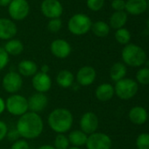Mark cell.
<instances>
[{
	"instance_id": "obj_1",
	"label": "cell",
	"mask_w": 149,
	"mask_h": 149,
	"mask_svg": "<svg viewBox=\"0 0 149 149\" xmlns=\"http://www.w3.org/2000/svg\"><path fill=\"white\" fill-rule=\"evenodd\" d=\"M44 123L41 117L33 112H27L19 116L16 125V130L19 136L25 140H33L41 135Z\"/></svg>"
},
{
	"instance_id": "obj_2",
	"label": "cell",
	"mask_w": 149,
	"mask_h": 149,
	"mask_svg": "<svg viewBox=\"0 0 149 149\" xmlns=\"http://www.w3.org/2000/svg\"><path fill=\"white\" fill-rule=\"evenodd\" d=\"M47 123L50 128L56 134H65L71 129L74 117L68 109L59 107L50 113L47 117Z\"/></svg>"
},
{
	"instance_id": "obj_3",
	"label": "cell",
	"mask_w": 149,
	"mask_h": 149,
	"mask_svg": "<svg viewBox=\"0 0 149 149\" xmlns=\"http://www.w3.org/2000/svg\"><path fill=\"white\" fill-rule=\"evenodd\" d=\"M121 57L124 64L132 67H140L147 61L145 50L141 46L132 43L125 45L121 52Z\"/></svg>"
},
{
	"instance_id": "obj_4",
	"label": "cell",
	"mask_w": 149,
	"mask_h": 149,
	"mask_svg": "<svg viewBox=\"0 0 149 149\" xmlns=\"http://www.w3.org/2000/svg\"><path fill=\"white\" fill-rule=\"evenodd\" d=\"M92 24V20L88 15L76 13L68 19V30L75 36H83L91 30Z\"/></svg>"
},
{
	"instance_id": "obj_5",
	"label": "cell",
	"mask_w": 149,
	"mask_h": 149,
	"mask_svg": "<svg viewBox=\"0 0 149 149\" xmlns=\"http://www.w3.org/2000/svg\"><path fill=\"white\" fill-rule=\"evenodd\" d=\"M139 86L137 81L124 78L116 82L114 86L115 94L123 100H127L133 98L138 93Z\"/></svg>"
},
{
	"instance_id": "obj_6",
	"label": "cell",
	"mask_w": 149,
	"mask_h": 149,
	"mask_svg": "<svg viewBox=\"0 0 149 149\" xmlns=\"http://www.w3.org/2000/svg\"><path fill=\"white\" fill-rule=\"evenodd\" d=\"M5 109L13 116H21L28 112L27 99L20 94H11L5 100Z\"/></svg>"
},
{
	"instance_id": "obj_7",
	"label": "cell",
	"mask_w": 149,
	"mask_h": 149,
	"mask_svg": "<svg viewBox=\"0 0 149 149\" xmlns=\"http://www.w3.org/2000/svg\"><path fill=\"white\" fill-rule=\"evenodd\" d=\"M30 12V4L27 0H11L8 5V13L11 20L22 21Z\"/></svg>"
},
{
	"instance_id": "obj_8",
	"label": "cell",
	"mask_w": 149,
	"mask_h": 149,
	"mask_svg": "<svg viewBox=\"0 0 149 149\" xmlns=\"http://www.w3.org/2000/svg\"><path fill=\"white\" fill-rule=\"evenodd\" d=\"M87 149H111L112 146V139L104 133H93L88 135L85 144Z\"/></svg>"
},
{
	"instance_id": "obj_9",
	"label": "cell",
	"mask_w": 149,
	"mask_h": 149,
	"mask_svg": "<svg viewBox=\"0 0 149 149\" xmlns=\"http://www.w3.org/2000/svg\"><path fill=\"white\" fill-rule=\"evenodd\" d=\"M2 86L5 92L14 94L22 88V77L18 72H9L4 76L2 79Z\"/></svg>"
},
{
	"instance_id": "obj_10",
	"label": "cell",
	"mask_w": 149,
	"mask_h": 149,
	"mask_svg": "<svg viewBox=\"0 0 149 149\" xmlns=\"http://www.w3.org/2000/svg\"><path fill=\"white\" fill-rule=\"evenodd\" d=\"M40 11L49 19L58 18L63 13V6L59 0H43L40 3Z\"/></svg>"
},
{
	"instance_id": "obj_11",
	"label": "cell",
	"mask_w": 149,
	"mask_h": 149,
	"mask_svg": "<svg viewBox=\"0 0 149 149\" xmlns=\"http://www.w3.org/2000/svg\"><path fill=\"white\" fill-rule=\"evenodd\" d=\"M79 124L81 130L87 135H90L95 133L98 128V117L93 112H86L82 115Z\"/></svg>"
},
{
	"instance_id": "obj_12",
	"label": "cell",
	"mask_w": 149,
	"mask_h": 149,
	"mask_svg": "<svg viewBox=\"0 0 149 149\" xmlns=\"http://www.w3.org/2000/svg\"><path fill=\"white\" fill-rule=\"evenodd\" d=\"M50 51L52 54L57 58L63 59L70 55L72 52V47L67 40L62 38H57L51 43Z\"/></svg>"
},
{
	"instance_id": "obj_13",
	"label": "cell",
	"mask_w": 149,
	"mask_h": 149,
	"mask_svg": "<svg viewBox=\"0 0 149 149\" xmlns=\"http://www.w3.org/2000/svg\"><path fill=\"white\" fill-rule=\"evenodd\" d=\"M97 78V72L94 67L90 65H84L81 67L76 75V80L82 86H89L92 85Z\"/></svg>"
},
{
	"instance_id": "obj_14",
	"label": "cell",
	"mask_w": 149,
	"mask_h": 149,
	"mask_svg": "<svg viewBox=\"0 0 149 149\" xmlns=\"http://www.w3.org/2000/svg\"><path fill=\"white\" fill-rule=\"evenodd\" d=\"M32 86L37 93H45L51 89L52 79L48 73L38 72L36 74L32 76Z\"/></svg>"
},
{
	"instance_id": "obj_15",
	"label": "cell",
	"mask_w": 149,
	"mask_h": 149,
	"mask_svg": "<svg viewBox=\"0 0 149 149\" xmlns=\"http://www.w3.org/2000/svg\"><path fill=\"white\" fill-rule=\"evenodd\" d=\"M28 101V110L39 113L46 109L48 104V98L45 93H35L29 97Z\"/></svg>"
},
{
	"instance_id": "obj_16",
	"label": "cell",
	"mask_w": 149,
	"mask_h": 149,
	"mask_svg": "<svg viewBox=\"0 0 149 149\" xmlns=\"http://www.w3.org/2000/svg\"><path fill=\"white\" fill-rule=\"evenodd\" d=\"M18 28L15 22L10 18L0 17V39L10 40L17 35Z\"/></svg>"
},
{
	"instance_id": "obj_17",
	"label": "cell",
	"mask_w": 149,
	"mask_h": 149,
	"mask_svg": "<svg viewBox=\"0 0 149 149\" xmlns=\"http://www.w3.org/2000/svg\"><path fill=\"white\" fill-rule=\"evenodd\" d=\"M148 10L147 0H127L126 1L125 11L132 16H139Z\"/></svg>"
},
{
	"instance_id": "obj_18",
	"label": "cell",
	"mask_w": 149,
	"mask_h": 149,
	"mask_svg": "<svg viewBox=\"0 0 149 149\" xmlns=\"http://www.w3.org/2000/svg\"><path fill=\"white\" fill-rule=\"evenodd\" d=\"M114 94H115L114 86L109 83H103L99 85L95 91L96 98L101 102L109 101L110 100L112 99Z\"/></svg>"
},
{
	"instance_id": "obj_19",
	"label": "cell",
	"mask_w": 149,
	"mask_h": 149,
	"mask_svg": "<svg viewBox=\"0 0 149 149\" xmlns=\"http://www.w3.org/2000/svg\"><path fill=\"white\" fill-rule=\"evenodd\" d=\"M18 71L21 76L24 77H32L38 72L37 64L30 59L21 60L18 65Z\"/></svg>"
},
{
	"instance_id": "obj_20",
	"label": "cell",
	"mask_w": 149,
	"mask_h": 149,
	"mask_svg": "<svg viewBox=\"0 0 149 149\" xmlns=\"http://www.w3.org/2000/svg\"><path fill=\"white\" fill-rule=\"evenodd\" d=\"M148 114L147 110L142 107H134L129 112V119L135 125H143L147 122Z\"/></svg>"
},
{
	"instance_id": "obj_21",
	"label": "cell",
	"mask_w": 149,
	"mask_h": 149,
	"mask_svg": "<svg viewBox=\"0 0 149 149\" xmlns=\"http://www.w3.org/2000/svg\"><path fill=\"white\" fill-rule=\"evenodd\" d=\"M128 20V14L125 11H114L110 17L109 25L111 28L118 30L125 27Z\"/></svg>"
},
{
	"instance_id": "obj_22",
	"label": "cell",
	"mask_w": 149,
	"mask_h": 149,
	"mask_svg": "<svg viewBox=\"0 0 149 149\" xmlns=\"http://www.w3.org/2000/svg\"><path fill=\"white\" fill-rule=\"evenodd\" d=\"M75 81L74 74L68 70H61L56 75V82L61 88H69Z\"/></svg>"
},
{
	"instance_id": "obj_23",
	"label": "cell",
	"mask_w": 149,
	"mask_h": 149,
	"mask_svg": "<svg viewBox=\"0 0 149 149\" xmlns=\"http://www.w3.org/2000/svg\"><path fill=\"white\" fill-rule=\"evenodd\" d=\"M4 49L5 50L9 56H18L24 51V45L19 39L11 38L10 40H7Z\"/></svg>"
},
{
	"instance_id": "obj_24",
	"label": "cell",
	"mask_w": 149,
	"mask_h": 149,
	"mask_svg": "<svg viewBox=\"0 0 149 149\" xmlns=\"http://www.w3.org/2000/svg\"><path fill=\"white\" fill-rule=\"evenodd\" d=\"M126 72H127L126 65L124 63L117 62L113 64L110 69V78L112 81L117 82L124 79L126 75Z\"/></svg>"
},
{
	"instance_id": "obj_25",
	"label": "cell",
	"mask_w": 149,
	"mask_h": 149,
	"mask_svg": "<svg viewBox=\"0 0 149 149\" xmlns=\"http://www.w3.org/2000/svg\"><path fill=\"white\" fill-rule=\"evenodd\" d=\"M68 141L71 145L74 147H83L86 144L88 135L83 133L81 129L80 130H73L69 133L68 136Z\"/></svg>"
},
{
	"instance_id": "obj_26",
	"label": "cell",
	"mask_w": 149,
	"mask_h": 149,
	"mask_svg": "<svg viewBox=\"0 0 149 149\" xmlns=\"http://www.w3.org/2000/svg\"><path fill=\"white\" fill-rule=\"evenodd\" d=\"M93 34L96 37L98 38H105L109 35L110 31H111V27L109 25V24H107L105 21H97L95 23L92 24L91 26V30Z\"/></svg>"
},
{
	"instance_id": "obj_27",
	"label": "cell",
	"mask_w": 149,
	"mask_h": 149,
	"mask_svg": "<svg viewBox=\"0 0 149 149\" xmlns=\"http://www.w3.org/2000/svg\"><path fill=\"white\" fill-rule=\"evenodd\" d=\"M114 37H115L116 41L119 44L123 45H126L129 44L130 41H131V38H132L131 32L129 31V30H127L125 27L116 30Z\"/></svg>"
},
{
	"instance_id": "obj_28",
	"label": "cell",
	"mask_w": 149,
	"mask_h": 149,
	"mask_svg": "<svg viewBox=\"0 0 149 149\" xmlns=\"http://www.w3.org/2000/svg\"><path fill=\"white\" fill-rule=\"evenodd\" d=\"M69 144L68 138L64 134H58L54 141V148L55 149H68Z\"/></svg>"
},
{
	"instance_id": "obj_29",
	"label": "cell",
	"mask_w": 149,
	"mask_h": 149,
	"mask_svg": "<svg viewBox=\"0 0 149 149\" xmlns=\"http://www.w3.org/2000/svg\"><path fill=\"white\" fill-rule=\"evenodd\" d=\"M136 80L141 85H149V67H142L137 72Z\"/></svg>"
},
{
	"instance_id": "obj_30",
	"label": "cell",
	"mask_w": 149,
	"mask_h": 149,
	"mask_svg": "<svg viewBox=\"0 0 149 149\" xmlns=\"http://www.w3.org/2000/svg\"><path fill=\"white\" fill-rule=\"evenodd\" d=\"M136 146L138 149H149V134H141L136 140Z\"/></svg>"
},
{
	"instance_id": "obj_31",
	"label": "cell",
	"mask_w": 149,
	"mask_h": 149,
	"mask_svg": "<svg viewBox=\"0 0 149 149\" xmlns=\"http://www.w3.org/2000/svg\"><path fill=\"white\" fill-rule=\"evenodd\" d=\"M47 27V30L51 32H54V33L58 32L62 27V21L60 17L49 19Z\"/></svg>"
},
{
	"instance_id": "obj_32",
	"label": "cell",
	"mask_w": 149,
	"mask_h": 149,
	"mask_svg": "<svg viewBox=\"0 0 149 149\" xmlns=\"http://www.w3.org/2000/svg\"><path fill=\"white\" fill-rule=\"evenodd\" d=\"M105 0H86V4L89 10L92 11H99L105 6Z\"/></svg>"
},
{
	"instance_id": "obj_33",
	"label": "cell",
	"mask_w": 149,
	"mask_h": 149,
	"mask_svg": "<svg viewBox=\"0 0 149 149\" xmlns=\"http://www.w3.org/2000/svg\"><path fill=\"white\" fill-rule=\"evenodd\" d=\"M9 55L5 52V50L2 47H0V71L4 69L6 65L9 63Z\"/></svg>"
},
{
	"instance_id": "obj_34",
	"label": "cell",
	"mask_w": 149,
	"mask_h": 149,
	"mask_svg": "<svg viewBox=\"0 0 149 149\" xmlns=\"http://www.w3.org/2000/svg\"><path fill=\"white\" fill-rule=\"evenodd\" d=\"M111 5H112V8L114 10V11H122V10H125L126 1L125 0H112Z\"/></svg>"
},
{
	"instance_id": "obj_35",
	"label": "cell",
	"mask_w": 149,
	"mask_h": 149,
	"mask_svg": "<svg viewBox=\"0 0 149 149\" xmlns=\"http://www.w3.org/2000/svg\"><path fill=\"white\" fill-rule=\"evenodd\" d=\"M29 144L28 142L24 139L22 140H17L14 141L11 147V149H29Z\"/></svg>"
},
{
	"instance_id": "obj_36",
	"label": "cell",
	"mask_w": 149,
	"mask_h": 149,
	"mask_svg": "<svg viewBox=\"0 0 149 149\" xmlns=\"http://www.w3.org/2000/svg\"><path fill=\"white\" fill-rule=\"evenodd\" d=\"M8 134V127L5 122L0 120V141H2Z\"/></svg>"
},
{
	"instance_id": "obj_37",
	"label": "cell",
	"mask_w": 149,
	"mask_h": 149,
	"mask_svg": "<svg viewBox=\"0 0 149 149\" xmlns=\"http://www.w3.org/2000/svg\"><path fill=\"white\" fill-rule=\"evenodd\" d=\"M7 137H8V139L10 140V141H16L17 140H18V138L19 137V134H18V133L17 132V130L15 131V130H13V131H11V132H9L8 131V134H7V135H6Z\"/></svg>"
},
{
	"instance_id": "obj_38",
	"label": "cell",
	"mask_w": 149,
	"mask_h": 149,
	"mask_svg": "<svg viewBox=\"0 0 149 149\" xmlns=\"http://www.w3.org/2000/svg\"><path fill=\"white\" fill-rule=\"evenodd\" d=\"M5 110V100L0 97V114L3 113Z\"/></svg>"
},
{
	"instance_id": "obj_39",
	"label": "cell",
	"mask_w": 149,
	"mask_h": 149,
	"mask_svg": "<svg viewBox=\"0 0 149 149\" xmlns=\"http://www.w3.org/2000/svg\"><path fill=\"white\" fill-rule=\"evenodd\" d=\"M49 70H50V67L47 65H43L40 68V72H44V73H48Z\"/></svg>"
},
{
	"instance_id": "obj_40",
	"label": "cell",
	"mask_w": 149,
	"mask_h": 149,
	"mask_svg": "<svg viewBox=\"0 0 149 149\" xmlns=\"http://www.w3.org/2000/svg\"><path fill=\"white\" fill-rule=\"evenodd\" d=\"M11 0H0V6L1 7H6L10 4Z\"/></svg>"
},
{
	"instance_id": "obj_41",
	"label": "cell",
	"mask_w": 149,
	"mask_h": 149,
	"mask_svg": "<svg viewBox=\"0 0 149 149\" xmlns=\"http://www.w3.org/2000/svg\"><path fill=\"white\" fill-rule=\"evenodd\" d=\"M37 149H55L54 148V146H50V145H43L41 147H40Z\"/></svg>"
},
{
	"instance_id": "obj_42",
	"label": "cell",
	"mask_w": 149,
	"mask_h": 149,
	"mask_svg": "<svg viewBox=\"0 0 149 149\" xmlns=\"http://www.w3.org/2000/svg\"><path fill=\"white\" fill-rule=\"evenodd\" d=\"M68 149H82V148H78V147H74V146H73V147H69Z\"/></svg>"
},
{
	"instance_id": "obj_43",
	"label": "cell",
	"mask_w": 149,
	"mask_h": 149,
	"mask_svg": "<svg viewBox=\"0 0 149 149\" xmlns=\"http://www.w3.org/2000/svg\"><path fill=\"white\" fill-rule=\"evenodd\" d=\"M147 24H148V30H149V17H148V23H147Z\"/></svg>"
},
{
	"instance_id": "obj_44",
	"label": "cell",
	"mask_w": 149,
	"mask_h": 149,
	"mask_svg": "<svg viewBox=\"0 0 149 149\" xmlns=\"http://www.w3.org/2000/svg\"><path fill=\"white\" fill-rule=\"evenodd\" d=\"M147 3H148V9H149V0H147Z\"/></svg>"
},
{
	"instance_id": "obj_45",
	"label": "cell",
	"mask_w": 149,
	"mask_h": 149,
	"mask_svg": "<svg viewBox=\"0 0 149 149\" xmlns=\"http://www.w3.org/2000/svg\"><path fill=\"white\" fill-rule=\"evenodd\" d=\"M109 1H112V0H109Z\"/></svg>"
}]
</instances>
